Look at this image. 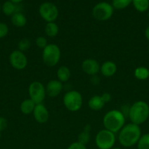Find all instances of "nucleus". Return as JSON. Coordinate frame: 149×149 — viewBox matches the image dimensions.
Returning <instances> with one entry per match:
<instances>
[{"mask_svg":"<svg viewBox=\"0 0 149 149\" xmlns=\"http://www.w3.org/2000/svg\"><path fill=\"white\" fill-rule=\"evenodd\" d=\"M148 17H149V13H148Z\"/></svg>","mask_w":149,"mask_h":149,"instance_id":"obj_38","label":"nucleus"},{"mask_svg":"<svg viewBox=\"0 0 149 149\" xmlns=\"http://www.w3.org/2000/svg\"><path fill=\"white\" fill-rule=\"evenodd\" d=\"M63 103L68 111L71 112L78 111L83 106V97L77 90H70L64 94Z\"/></svg>","mask_w":149,"mask_h":149,"instance_id":"obj_5","label":"nucleus"},{"mask_svg":"<svg viewBox=\"0 0 149 149\" xmlns=\"http://www.w3.org/2000/svg\"><path fill=\"white\" fill-rule=\"evenodd\" d=\"M134 8L140 13H144L149 8V0H132Z\"/></svg>","mask_w":149,"mask_h":149,"instance_id":"obj_23","label":"nucleus"},{"mask_svg":"<svg viewBox=\"0 0 149 149\" xmlns=\"http://www.w3.org/2000/svg\"><path fill=\"white\" fill-rule=\"evenodd\" d=\"M1 132H0V138H1Z\"/></svg>","mask_w":149,"mask_h":149,"instance_id":"obj_37","label":"nucleus"},{"mask_svg":"<svg viewBox=\"0 0 149 149\" xmlns=\"http://www.w3.org/2000/svg\"><path fill=\"white\" fill-rule=\"evenodd\" d=\"M33 116L37 123L45 124L49 119V112L43 103L37 104L33 111Z\"/></svg>","mask_w":149,"mask_h":149,"instance_id":"obj_12","label":"nucleus"},{"mask_svg":"<svg viewBox=\"0 0 149 149\" xmlns=\"http://www.w3.org/2000/svg\"><path fill=\"white\" fill-rule=\"evenodd\" d=\"M115 135L108 130H102L95 137V144L99 149H111L115 143Z\"/></svg>","mask_w":149,"mask_h":149,"instance_id":"obj_6","label":"nucleus"},{"mask_svg":"<svg viewBox=\"0 0 149 149\" xmlns=\"http://www.w3.org/2000/svg\"><path fill=\"white\" fill-rule=\"evenodd\" d=\"M111 149H121V148H119V147H113V148H112Z\"/></svg>","mask_w":149,"mask_h":149,"instance_id":"obj_35","label":"nucleus"},{"mask_svg":"<svg viewBox=\"0 0 149 149\" xmlns=\"http://www.w3.org/2000/svg\"><path fill=\"white\" fill-rule=\"evenodd\" d=\"M114 8L110 4L106 1H102L93 7L92 15L96 20L105 21L110 18L113 14Z\"/></svg>","mask_w":149,"mask_h":149,"instance_id":"obj_7","label":"nucleus"},{"mask_svg":"<svg viewBox=\"0 0 149 149\" xmlns=\"http://www.w3.org/2000/svg\"><path fill=\"white\" fill-rule=\"evenodd\" d=\"M18 50L23 52L28 50L31 47V41L27 38H23L20 39L18 44Z\"/></svg>","mask_w":149,"mask_h":149,"instance_id":"obj_26","label":"nucleus"},{"mask_svg":"<svg viewBox=\"0 0 149 149\" xmlns=\"http://www.w3.org/2000/svg\"><path fill=\"white\" fill-rule=\"evenodd\" d=\"M81 68L83 72L89 76L96 75L100 71V65L96 60L88 58L84 60L81 64Z\"/></svg>","mask_w":149,"mask_h":149,"instance_id":"obj_11","label":"nucleus"},{"mask_svg":"<svg viewBox=\"0 0 149 149\" xmlns=\"http://www.w3.org/2000/svg\"><path fill=\"white\" fill-rule=\"evenodd\" d=\"M59 29L58 26L55 22H51V23H47L46 26L45 27V32L46 35L49 37H55L58 35Z\"/></svg>","mask_w":149,"mask_h":149,"instance_id":"obj_21","label":"nucleus"},{"mask_svg":"<svg viewBox=\"0 0 149 149\" xmlns=\"http://www.w3.org/2000/svg\"><path fill=\"white\" fill-rule=\"evenodd\" d=\"M145 38L149 41V26L146 28L145 31Z\"/></svg>","mask_w":149,"mask_h":149,"instance_id":"obj_33","label":"nucleus"},{"mask_svg":"<svg viewBox=\"0 0 149 149\" xmlns=\"http://www.w3.org/2000/svg\"><path fill=\"white\" fill-rule=\"evenodd\" d=\"M91 130V125H86L84 127V128H83V131L78 134V136H77V142L86 146L89 142V141H90Z\"/></svg>","mask_w":149,"mask_h":149,"instance_id":"obj_20","label":"nucleus"},{"mask_svg":"<svg viewBox=\"0 0 149 149\" xmlns=\"http://www.w3.org/2000/svg\"><path fill=\"white\" fill-rule=\"evenodd\" d=\"M39 13L41 17L48 23L55 22L58 16V10L51 2H44L39 6Z\"/></svg>","mask_w":149,"mask_h":149,"instance_id":"obj_9","label":"nucleus"},{"mask_svg":"<svg viewBox=\"0 0 149 149\" xmlns=\"http://www.w3.org/2000/svg\"><path fill=\"white\" fill-rule=\"evenodd\" d=\"M71 77V71L70 68L65 65L60 66L57 70V78L61 82H67Z\"/></svg>","mask_w":149,"mask_h":149,"instance_id":"obj_17","label":"nucleus"},{"mask_svg":"<svg viewBox=\"0 0 149 149\" xmlns=\"http://www.w3.org/2000/svg\"><path fill=\"white\" fill-rule=\"evenodd\" d=\"M63 89H64V85L62 82L58 80L53 79L48 82L45 87V91H46V95H48L49 97H55L61 94Z\"/></svg>","mask_w":149,"mask_h":149,"instance_id":"obj_13","label":"nucleus"},{"mask_svg":"<svg viewBox=\"0 0 149 149\" xmlns=\"http://www.w3.org/2000/svg\"><path fill=\"white\" fill-rule=\"evenodd\" d=\"M134 75L137 79L146 80L149 78V69L146 67L140 66L137 67L134 71Z\"/></svg>","mask_w":149,"mask_h":149,"instance_id":"obj_22","label":"nucleus"},{"mask_svg":"<svg viewBox=\"0 0 149 149\" xmlns=\"http://www.w3.org/2000/svg\"><path fill=\"white\" fill-rule=\"evenodd\" d=\"M128 117L131 123L142 125L149 117V106L146 102L139 100L130 106Z\"/></svg>","mask_w":149,"mask_h":149,"instance_id":"obj_3","label":"nucleus"},{"mask_svg":"<svg viewBox=\"0 0 149 149\" xmlns=\"http://www.w3.org/2000/svg\"><path fill=\"white\" fill-rule=\"evenodd\" d=\"M90 80L91 84H93V85H96V84H98L99 83V78L96 75L91 76Z\"/></svg>","mask_w":149,"mask_h":149,"instance_id":"obj_32","label":"nucleus"},{"mask_svg":"<svg viewBox=\"0 0 149 149\" xmlns=\"http://www.w3.org/2000/svg\"><path fill=\"white\" fill-rule=\"evenodd\" d=\"M117 71V65L114 62L108 61L104 62L100 66V72L105 77H111L115 74Z\"/></svg>","mask_w":149,"mask_h":149,"instance_id":"obj_14","label":"nucleus"},{"mask_svg":"<svg viewBox=\"0 0 149 149\" xmlns=\"http://www.w3.org/2000/svg\"><path fill=\"white\" fill-rule=\"evenodd\" d=\"M29 95L30 99L34 102L35 104L43 103L46 96L45 87L43 84L38 81H34L29 84Z\"/></svg>","mask_w":149,"mask_h":149,"instance_id":"obj_8","label":"nucleus"},{"mask_svg":"<svg viewBox=\"0 0 149 149\" xmlns=\"http://www.w3.org/2000/svg\"><path fill=\"white\" fill-rule=\"evenodd\" d=\"M1 10H2L3 13L7 16H12L15 13L20 12L17 4H14L10 1H7L3 4L2 7H1Z\"/></svg>","mask_w":149,"mask_h":149,"instance_id":"obj_16","label":"nucleus"},{"mask_svg":"<svg viewBox=\"0 0 149 149\" xmlns=\"http://www.w3.org/2000/svg\"><path fill=\"white\" fill-rule=\"evenodd\" d=\"M88 105H89V107L90 108V109H91L92 111H100L103 109L105 103L102 100L101 95H94L89 99Z\"/></svg>","mask_w":149,"mask_h":149,"instance_id":"obj_15","label":"nucleus"},{"mask_svg":"<svg viewBox=\"0 0 149 149\" xmlns=\"http://www.w3.org/2000/svg\"><path fill=\"white\" fill-rule=\"evenodd\" d=\"M7 127V120L4 117L0 116V132L4 131Z\"/></svg>","mask_w":149,"mask_h":149,"instance_id":"obj_30","label":"nucleus"},{"mask_svg":"<svg viewBox=\"0 0 149 149\" xmlns=\"http://www.w3.org/2000/svg\"><path fill=\"white\" fill-rule=\"evenodd\" d=\"M126 116L119 110L110 111L103 117V125L105 128L113 133L119 132L125 125Z\"/></svg>","mask_w":149,"mask_h":149,"instance_id":"obj_2","label":"nucleus"},{"mask_svg":"<svg viewBox=\"0 0 149 149\" xmlns=\"http://www.w3.org/2000/svg\"><path fill=\"white\" fill-rule=\"evenodd\" d=\"M61 59V49L56 44H48L42 49V61L49 67L56 65Z\"/></svg>","mask_w":149,"mask_h":149,"instance_id":"obj_4","label":"nucleus"},{"mask_svg":"<svg viewBox=\"0 0 149 149\" xmlns=\"http://www.w3.org/2000/svg\"><path fill=\"white\" fill-rule=\"evenodd\" d=\"M67 149H87V148H86V146L85 145H83V144L76 141V142H74L70 144V145L68 146V148H67Z\"/></svg>","mask_w":149,"mask_h":149,"instance_id":"obj_29","label":"nucleus"},{"mask_svg":"<svg viewBox=\"0 0 149 149\" xmlns=\"http://www.w3.org/2000/svg\"><path fill=\"white\" fill-rule=\"evenodd\" d=\"M1 5H0V12H1Z\"/></svg>","mask_w":149,"mask_h":149,"instance_id":"obj_36","label":"nucleus"},{"mask_svg":"<svg viewBox=\"0 0 149 149\" xmlns=\"http://www.w3.org/2000/svg\"><path fill=\"white\" fill-rule=\"evenodd\" d=\"M9 32V28L4 23H0V39L5 37Z\"/></svg>","mask_w":149,"mask_h":149,"instance_id":"obj_28","label":"nucleus"},{"mask_svg":"<svg viewBox=\"0 0 149 149\" xmlns=\"http://www.w3.org/2000/svg\"><path fill=\"white\" fill-rule=\"evenodd\" d=\"M131 3L132 0H112V6L116 10H123L129 6Z\"/></svg>","mask_w":149,"mask_h":149,"instance_id":"obj_24","label":"nucleus"},{"mask_svg":"<svg viewBox=\"0 0 149 149\" xmlns=\"http://www.w3.org/2000/svg\"><path fill=\"white\" fill-rule=\"evenodd\" d=\"M9 1H12V2L14 3V4H18V3L21 2L23 0H9Z\"/></svg>","mask_w":149,"mask_h":149,"instance_id":"obj_34","label":"nucleus"},{"mask_svg":"<svg viewBox=\"0 0 149 149\" xmlns=\"http://www.w3.org/2000/svg\"><path fill=\"white\" fill-rule=\"evenodd\" d=\"M148 51H149V47H148Z\"/></svg>","mask_w":149,"mask_h":149,"instance_id":"obj_39","label":"nucleus"},{"mask_svg":"<svg viewBox=\"0 0 149 149\" xmlns=\"http://www.w3.org/2000/svg\"><path fill=\"white\" fill-rule=\"evenodd\" d=\"M35 106H36V104L33 100H31L30 98L26 99L20 103V110L23 114L28 115L33 113Z\"/></svg>","mask_w":149,"mask_h":149,"instance_id":"obj_18","label":"nucleus"},{"mask_svg":"<svg viewBox=\"0 0 149 149\" xmlns=\"http://www.w3.org/2000/svg\"><path fill=\"white\" fill-rule=\"evenodd\" d=\"M137 149H149V133L142 135L137 143Z\"/></svg>","mask_w":149,"mask_h":149,"instance_id":"obj_25","label":"nucleus"},{"mask_svg":"<svg viewBox=\"0 0 149 149\" xmlns=\"http://www.w3.org/2000/svg\"><path fill=\"white\" fill-rule=\"evenodd\" d=\"M11 22L16 27L22 28L26 26L27 23V19L23 13L18 12L11 16Z\"/></svg>","mask_w":149,"mask_h":149,"instance_id":"obj_19","label":"nucleus"},{"mask_svg":"<svg viewBox=\"0 0 149 149\" xmlns=\"http://www.w3.org/2000/svg\"><path fill=\"white\" fill-rule=\"evenodd\" d=\"M141 129L139 125L133 123L123 127L118 133V141L122 146L130 148L136 145L141 138Z\"/></svg>","mask_w":149,"mask_h":149,"instance_id":"obj_1","label":"nucleus"},{"mask_svg":"<svg viewBox=\"0 0 149 149\" xmlns=\"http://www.w3.org/2000/svg\"><path fill=\"white\" fill-rule=\"evenodd\" d=\"M9 61L13 68L16 70H23L28 64V60L24 52L20 50H14L10 53Z\"/></svg>","mask_w":149,"mask_h":149,"instance_id":"obj_10","label":"nucleus"},{"mask_svg":"<svg viewBox=\"0 0 149 149\" xmlns=\"http://www.w3.org/2000/svg\"><path fill=\"white\" fill-rule=\"evenodd\" d=\"M101 97H102V100H104V102L105 103H108V102H110L111 100V95L108 93H104L101 95Z\"/></svg>","mask_w":149,"mask_h":149,"instance_id":"obj_31","label":"nucleus"},{"mask_svg":"<svg viewBox=\"0 0 149 149\" xmlns=\"http://www.w3.org/2000/svg\"><path fill=\"white\" fill-rule=\"evenodd\" d=\"M35 43H36V45L37 47L40 48V49H43L48 44V40L44 36H38L36 39V41H35Z\"/></svg>","mask_w":149,"mask_h":149,"instance_id":"obj_27","label":"nucleus"}]
</instances>
